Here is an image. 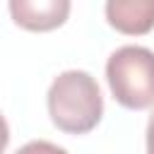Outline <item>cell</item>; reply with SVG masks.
Instances as JSON below:
<instances>
[{
  "label": "cell",
  "instance_id": "4",
  "mask_svg": "<svg viewBox=\"0 0 154 154\" xmlns=\"http://www.w3.org/2000/svg\"><path fill=\"white\" fill-rule=\"evenodd\" d=\"M106 19L120 34H147L154 29V0H108Z\"/></svg>",
  "mask_w": 154,
  "mask_h": 154
},
{
  "label": "cell",
  "instance_id": "1",
  "mask_svg": "<svg viewBox=\"0 0 154 154\" xmlns=\"http://www.w3.org/2000/svg\"><path fill=\"white\" fill-rule=\"evenodd\" d=\"M48 113L58 130L84 135L103 116V99L96 79L84 70L60 72L48 89Z\"/></svg>",
  "mask_w": 154,
  "mask_h": 154
},
{
  "label": "cell",
  "instance_id": "2",
  "mask_svg": "<svg viewBox=\"0 0 154 154\" xmlns=\"http://www.w3.org/2000/svg\"><path fill=\"white\" fill-rule=\"evenodd\" d=\"M106 79L113 99L142 111L154 106V53L144 46H120L106 63Z\"/></svg>",
  "mask_w": 154,
  "mask_h": 154
},
{
  "label": "cell",
  "instance_id": "7",
  "mask_svg": "<svg viewBox=\"0 0 154 154\" xmlns=\"http://www.w3.org/2000/svg\"><path fill=\"white\" fill-rule=\"evenodd\" d=\"M147 154H154V113L149 116L147 123Z\"/></svg>",
  "mask_w": 154,
  "mask_h": 154
},
{
  "label": "cell",
  "instance_id": "5",
  "mask_svg": "<svg viewBox=\"0 0 154 154\" xmlns=\"http://www.w3.org/2000/svg\"><path fill=\"white\" fill-rule=\"evenodd\" d=\"M14 154H67V149H63L48 140H31L24 147H19Z\"/></svg>",
  "mask_w": 154,
  "mask_h": 154
},
{
  "label": "cell",
  "instance_id": "6",
  "mask_svg": "<svg viewBox=\"0 0 154 154\" xmlns=\"http://www.w3.org/2000/svg\"><path fill=\"white\" fill-rule=\"evenodd\" d=\"M7 142H10V128H7V120L0 116V154L7 149Z\"/></svg>",
  "mask_w": 154,
  "mask_h": 154
},
{
  "label": "cell",
  "instance_id": "3",
  "mask_svg": "<svg viewBox=\"0 0 154 154\" xmlns=\"http://www.w3.org/2000/svg\"><path fill=\"white\" fill-rule=\"evenodd\" d=\"M10 14L14 24L29 31H51L70 14L67 0H12Z\"/></svg>",
  "mask_w": 154,
  "mask_h": 154
}]
</instances>
